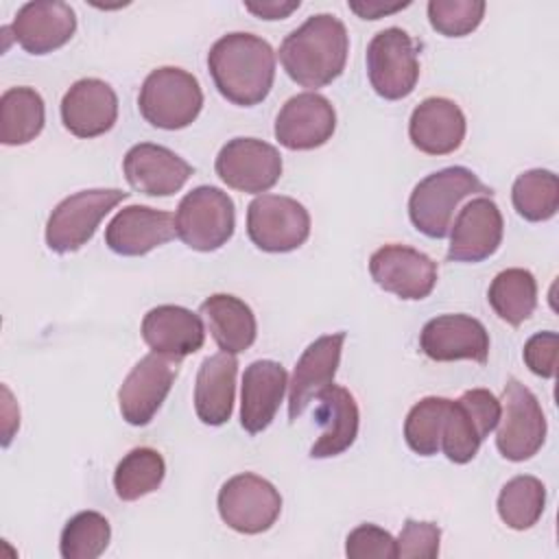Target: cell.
Here are the masks:
<instances>
[{
	"label": "cell",
	"mask_w": 559,
	"mask_h": 559,
	"mask_svg": "<svg viewBox=\"0 0 559 559\" xmlns=\"http://www.w3.org/2000/svg\"><path fill=\"white\" fill-rule=\"evenodd\" d=\"M207 68L223 98L238 107H253L273 87L275 52L253 33H227L212 44Z\"/></svg>",
	"instance_id": "obj_1"
},
{
	"label": "cell",
	"mask_w": 559,
	"mask_h": 559,
	"mask_svg": "<svg viewBox=\"0 0 559 559\" xmlns=\"http://www.w3.org/2000/svg\"><path fill=\"white\" fill-rule=\"evenodd\" d=\"M349 35L332 13L310 15L280 46L284 72L301 87L319 90L336 81L347 63Z\"/></svg>",
	"instance_id": "obj_2"
},
{
	"label": "cell",
	"mask_w": 559,
	"mask_h": 559,
	"mask_svg": "<svg viewBox=\"0 0 559 559\" xmlns=\"http://www.w3.org/2000/svg\"><path fill=\"white\" fill-rule=\"evenodd\" d=\"M472 194L491 197V188L465 166L441 168L413 188L408 197V218L424 236L437 240L445 238L452 227L454 210Z\"/></svg>",
	"instance_id": "obj_3"
},
{
	"label": "cell",
	"mask_w": 559,
	"mask_h": 559,
	"mask_svg": "<svg viewBox=\"0 0 559 559\" xmlns=\"http://www.w3.org/2000/svg\"><path fill=\"white\" fill-rule=\"evenodd\" d=\"M138 107L151 127L177 131L197 120L203 107V92L197 76L188 70L162 66L144 79Z\"/></svg>",
	"instance_id": "obj_4"
},
{
	"label": "cell",
	"mask_w": 559,
	"mask_h": 559,
	"mask_svg": "<svg viewBox=\"0 0 559 559\" xmlns=\"http://www.w3.org/2000/svg\"><path fill=\"white\" fill-rule=\"evenodd\" d=\"M129 197L118 188L81 190L66 197L50 212L46 223V245L55 253H72L92 240L100 221Z\"/></svg>",
	"instance_id": "obj_5"
},
{
	"label": "cell",
	"mask_w": 559,
	"mask_h": 559,
	"mask_svg": "<svg viewBox=\"0 0 559 559\" xmlns=\"http://www.w3.org/2000/svg\"><path fill=\"white\" fill-rule=\"evenodd\" d=\"M234 201L221 188L197 186L177 205V236L194 251L207 253L221 249L234 236Z\"/></svg>",
	"instance_id": "obj_6"
},
{
	"label": "cell",
	"mask_w": 559,
	"mask_h": 559,
	"mask_svg": "<svg viewBox=\"0 0 559 559\" xmlns=\"http://www.w3.org/2000/svg\"><path fill=\"white\" fill-rule=\"evenodd\" d=\"M367 76L373 92L384 100L406 98L419 79L417 48L400 26L376 33L367 46Z\"/></svg>",
	"instance_id": "obj_7"
},
{
	"label": "cell",
	"mask_w": 559,
	"mask_h": 559,
	"mask_svg": "<svg viewBox=\"0 0 559 559\" xmlns=\"http://www.w3.org/2000/svg\"><path fill=\"white\" fill-rule=\"evenodd\" d=\"M498 419L500 400L487 389H469L459 400H450L441 430L443 454L452 463H469Z\"/></svg>",
	"instance_id": "obj_8"
},
{
	"label": "cell",
	"mask_w": 559,
	"mask_h": 559,
	"mask_svg": "<svg viewBox=\"0 0 559 559\" xmlns=\"http://www.w3.org/2000/svg\"><path fill=\"white\" fill-rule=\"evenodd\" d=\"M496 448L507 461H526L535 456L546 441V417L533 395L518 378H509L500 397Z\"/></svg>",
	"instance_id": "obj_9"
},
{
	"label": "cell",
	"mask_w": 559,
	"mask_h": 559,
	"mask_svg": "<svg viewBox=\"0 0 559 559\" xmlns=\"http://www.w3.org/2000/svg\"><path fill=\"white\" fill-rule=\"evenodd\" d=\"M216 504L221 520L242 535L269 531L282 513V496L275 485L251 472L225 480Z\"/></svg>",
	"instance_id": "obj_10"
},
{
	"label": "cell",
	"mask_w": 559,
	"mask_h": 559,
	"mask_svg": "<svg viewBox=\"0 0 559 559\" xmlns=\"http://www.w3.org/2000/svg\"><path fill=\"white\" fill-rule=\"evenodd\" d=\"M247 234L262 251L288 253L308 240L310 214L297 199L258 194L247 207Z\"/></svg>",
	"instance_id": "obj_11"
},
{
	"label": "cell",
	"mask_w": 559,
	"mask_h": 559,
	"mask_svg": "<svg viewBox=\"0 0 559 559\" xmlns=\"http://www.w3.org/2000/svg\"><path fill=\"white\" fill-rule=\"evenodd\" d=\"M216 175L234 190L260 194L271 190L282 175L280 151L258 138H234L216 155Z\"/></svg>",
	"instance_id": "obj_12"
},
{
	"label": "cell",
	"mask_w": 559,
	"mask_h": 559,
	"mask_svg": "<svg viewBox=\"0 0 559 559\" xmlns=\"http://www.w3.org/2000/svg\"><path fill=\"white\" fill-rule=\"evenodd\" d=\"M177 360L155 352L135 362L118 389V406L127 424H151L177 378Z\"/></svg>",
	"instance_id": "obj_13"
},
{
	"label": "cell",
	"mask_w": 559,
	"mask_h": 559,
	"mask_svg": "<svg viewBox=\"0 0 559 559\" xmlns=\"http://www.w3.org/2000/svg\"><path fill=\"white\" fill-rule=\"evenodd\" d=\"M371 280L386 293L417 301L437 284V262L406 245H384L369 258Z\"/></svg>",
	"instance_id": "obj_14"
},
{
	"label": "cell",
	"mask_w": 559,
	"mask_h": 559,
	"mask_svg": "<svg viewBox=\"0 0 559 559\" xmlns=\"http://www.w3.org/2000/svg\"><path fill=\"white\" fill-rule=\"evenodd\" d=\"M336 129V111L332 103L317 92L290 96L277 118L275 138L290 151H312L323 146Z\"/></svg>",
	"instance_id": "obj_15"
},
{
	"label": "cell",
	"mask_w": 559,
	"mask_h": 559,
	"mask_svg": "<svg viewBox=\"0 0 559 559\" xmlns=\"http://www.w3.org/2000/svg\"><path fill=\"white\" fill-rule=\"evenodd\" d=\"M419 347L437 362L474 360L485 365L489 358V334L469 314H439L421 328Z\"/></svg>",
	"instance_id": "obj_16"
},
{
	"label": "cell",
	"mask_w": 559,
	"mask_h": 559,
	"mask_svg": "<svg viewBox=\"0 0 559 559\" xmlns=\"http://www.w3.org/2000/svg\"><path fill=\"white\" fill-rule=\"evenodd\" d=\"M504 221L491 197H476L459 210L450 227V262H483L502 242Z\"/></svg>",
	"instance_id": "obj_17"
},
{
	"label": "cell",
	"mask_w": 559,
	"mask_h": 559,
	"mask_svg": "<svg viewBox=\"0 0 559 559\" xmlns=\"http://www.w3.org/2000/svg\"><path fill=\"white\" fill-rule=\"evenodd\" d=\"M13 39L31 55H48L66 46L76 31V15L68 2L35 0L17 9L11 22Z\"/></svg>",
	"instance_id": "obj_18"
},
{
	"label": "cell",
	"mask_w": 559,
	"mask_h": 559,
	"mask_svg": "<svg viewBox=\"0 0 559 559\" xmlns=\"http://www.w3.org/2000/svg\"><path fill=\"white\" fill-rule=\"evenodd\" d=\"M122 170L129 186L148 197H170L179 192L194 173L175 151L151 142L131 146L122 159Z\"/></svg>",
	"instance_id": "obj_19"
},
{
	"label": "cell",
	"mask_w": 559,
	"mask_h": 559,
	"mask_svg": "<svg viewBox=\"0 0 559 559\" xmlns=\"http://www.w3.org/2000/svg\"><path fill=\"white\" fill-rule=\"evenodd\" d=\"M175 236V216L148 205L122 207L105 227V245L127 258L146 255Z\"/></svg>",
	"instance_id": "obj_20"
},
{
	"label": "cell",
	"mask_w": 559,
	"mask_h": 559,
	"mask_svg": "<svg viewBox=\"0 0 559 559\" xmlns=\"http://www.w3.org/2000/svg\"><path fill=\"white\" fill-rule=\"evenodd\" d=\"M345 332H334L312 341L299 356L288 382V417L295 421L323 389L334 384L341 362Z\"/></svg>",
	"instance_id": "obj_21"
},
{
	"label": "cell",
	"mask_w": 559,
	"mask_h": 559,
	"mask_svg": "<svg viewBox=\"0 0 559 559\" xmlns=\"http://www.w3.org/2000/svg\"><path fill=\"white\" fill-rule=\"evenodd\" d=\"M118 118V96L100 79H79L61 98V122L76 138H98Z\"/></svg>",
	"instance_id": "obj_22"
},
{
	"label": "cell",
	"mask_w": 559,
	"mask_h": 559,
	"mask_svg": "<svg viewBox=\"0 0 559 559\" xmlns=\"http://www.w3.org/2000/svg\"><path fill=\"white\" fill-rule=\"evenodd\" d=\"M465 131V114L454 100L443 96L424 98L408 120V138L426 155L454 153L463 144Z\"/></svg>",
	"instance_id": "obj_23"
},
{
	"label": "cell",
	"mask_w": 559,
	"mask_h": 559,
	"mask_svg": "<svg viewBox=\"0 0 559 559\" xmlns=\"http://www.w3.org/2000/svg\"><path fill=\"white\" fill-rule=\"evenodd\" d=\"M140 332L151 352L177 362L199 352L205 343V328L201 317L173 304L151 308L142 319Z\"/></svg>",
	"instance_id": "obj_24"
},
{
	"label": "cell",
	"mask_w": 559,
	"mask_h": 559,
	"mask_svg": "<svg viewBox=\"0 0 559 559\" xmlns=\"http://www.w3.org/2000/svg\"><path fill=\"white\" fill-rule=\"evenodd\" d=\"M288 386L286 369L275 360H253L242 373L240 426L260 435L271 426Z\"/></svg>",
	"instance_id": "obj_25"
},
{
	"label": "cell",
	"mask_w": 559,
	"mask_h": 559,
	"mask_svg": "<svg viewBox=\"0 0 559 559\" xmlns=\"http://www.w3.org/2000/svg\"><path fill=\"white\" fill-rule=\"evenodd\" d=\"M238 360L234 354L218 352L207 356L197 373L194 382V411L207 426H223L229 421L236 395Z\"/></svg>",
	"instance_id": "obj_26"
},
{
	"label": "cell",
	"mask_w": 559,
	"mask_h": 559,
	"mask_svg": "<svg viewBox=\"0 0 559 559\" xmlns=\"http://www.w3.org/2000/svg\"><path fill=\"white\" fill-rule=\"evenodd\" d=\"M317 419L323 426L321 437L312 443V459H330L345 452L358 435V404L354 395L336 384L323 389L317 397Z\"/></svg>",
	"instance_id": "obj_27"
},
{
	"label": "cell",
	"mask_w": 559,
	"mask_h": 559,
	"mask_svg": "<svg viewBox=\"0 0 559 559\" xmlns=\"http://www.w3.org/2000/svg\"><path fill=\"white\" fill-rule=\"evenodd\" d=\"M201 314L221 352L236 356L253 345L258 334L255 314L240 297L227 293L210 295L201 304Z\"/></svg>",
	"instance_id": "obj_28"
},
{
	"label": "cell",
	"mask_w": 559,
	"mask_h": 559,
	"mask_svg": "<svg viewBox=\"0 0 559 559\" xmlns=\"http://www.w3.org/2000/svg\"><path fill=\"white\" fill-rule=\"evenodd\" d=\"M46 122V107L33 87H9L0 96V140L20 146L35 140Z\"/></svg>",
	"instance_id": "obj_29"
},
{
	"label": "cell",
	"mask_w": 559,
	"mask_h": 559,
	"mask_svg": "<svg viewBox=\"0 0 559 559\" xmlns=\"http://www.w3.org/2000/svg\"><path fill=\"white\" fill-rule=\"evenodd\" d=\"M489 306L509 325H522L537 306V282L526 269L513 266L500 271L487 290Z\"/></svg>",
	"instance_id": "obj_30"
},
{
	"label": "cell",
	"mask_w": 559,
	"mask_h": 559,
	"mask_svg": "<svg viewBox=\"0 0 559 559\" xmlns=\"http://www.w3.org/2000/svg\"><path fill=\"white\" fill-rule=\"evenodd\" d=\"M166 476L164 456L153 448H133L127 452L114 472L116 496L124 502H133L146 493H153Z\"/></svg>",
	"instance_id": "obj_31"
},
{
	"label": "cell",
	"mask_w": 559,
	"mask_h": 559,
	"mask_svg": "<svg viewBox=\"0 0 559 559\" xmlns=\"http://www.w3.org/2000/svg\"><path fill=\"white\" fill-rule=\"evenodd\" d=\"M498 515L513 531H526L544 513L546 487L539 478L522 474L511 478L498 493Z\"/></svg>",
	"instance_id": "obj_32"
},
{
	"label": "cell",
	"mask_w": 559,
	"mask_h": 559,
	"mask_svg": "<svg viewBox=\"0 0 559 559\" xmlns=\"http://www.w3.org/2000/svg\"><path fill=\"white\" fill-rule=\"evenodd\" d=\"M515 212L531 223L548 221L559 210V179L552 170L533 168L522 173L511 188Z\"/></svg>",
	"instance_id": "obj_33"
},
{
	"label": "cell",
	"mask_w": 559,
	"mask_h": 559,
	"mask_svg": "<svg viewBox=\"0 0 559 559\" xmlns=\"http://www.w3.org/2000/svg\"><path fill=\"white\" fill-rule=\"evenodd\" d=\"M109 539V520L98 511H81L66 522L59 552L63 559H96L107 550Z\"/></svg>",
	"instance_id": "obj_34"
},
{
	"label": "cell",
	"mask_w": 559,
	"mask_h": 559,
	"mask_svg": "<svg viewBox=\"0 0 559 559\" xmlns=\"http://www.w3.org/2000/svg\"><path fill=\"white\" fill-rule=\"evenodd\" d=\"M450 400L428 395L419 400L406 415L404 439L419 456H432L441 450V430Z\"/></svg>",
	"instance_id": "obj_35"
},
{
	"label": "cell",
	"mask_w": 559,
	"mask_h": 559,
	"mask_svg": "<svg viewBox=\"0 0 559 559\" xmlns=\"http://www.w3.org/2000/svg\"><path fill=\"white\" fill-rule=\"evenodd\" d=\"M487 4L483 0H430V26L445 37H465L483 22Z\"/></svg>",
	"instance_id": "obj_36"
},
{
	"label": "cell",
	"mask_w": 559,
	"mask_h": 559,
	"mask_svg": "<svg viewBox=\"0 0 559 559\" xmlns=\"http://www.w3.org/2000/svg\"><path fill=\"white\" fill-rule=\"evenodd\" d=\"M345 555L349 559H395L397 546L389 531L376 524H360L349 531L345 539Z\"/></svg>",
	"instance_id": "obj_37"
},
{
	"label": "cell",
	"mask_w": 559,
	"mask_h": 559,
	"mask_svg": "<svg viewBox=\"0 0 559 559\" xmlns=\"http://www.w3.org/2000/svg\"><path fill=\"white\" fill-rule=\"evenodd\" d=\"M441 528L435 522L406 520L400 537L395 539L397 557L402 559H435L439 555Z\"/></svg>",
	"instance_id": "obj_38"
},
{
	"label": "cell",
	"mask_w": 559,
	"mask_h": 559,
	"mask_svg": "<svg viewBox=\"0 0 559 559\" xmlns=\"http://www.w3.org/2000/svg\"><path fill=\"white\" fill-rule=\"evenodd\" d=\"M557 332H537L524 343V362L539 378H555L557 369Z\"/></svg>",
	"instance_id": "obj_39"
},
{
	"label": "cell",
	"mask_w": 559,
	"mask_h": 559,
	"mask_svg": "<svg viewBox=\"0 0 559 559\" xmlns=\"http://www.w3.org/2000/svg\"><path fill=\"white\" fill-rule=\"evenodd\" d=\"M299 0H290V2H277V0H266V2H245V9L251 11L253 15L262 17V20H284L288 17L293 11L299 9Z\"/></svg>",
	"instance_id": "obj_40"
},
{
	"label": "cell",
	"mask_w": 559,
	"mask_h": 559,
	"mask_svg": "<svg viewBox=\"0 0 559 559\" xmlns=\"http://www.w3.org/2000/svg\"><path fill=\"white\" fill-rule=\"evenodd\" d=\"M411 2H395V4H384V2H373V0H367V2H349V9L354 13H358L362 20H378L386 13H395L400 9H406Z\"/></svg>",
	"instance_id": "obj_41"
}]
</instances>
